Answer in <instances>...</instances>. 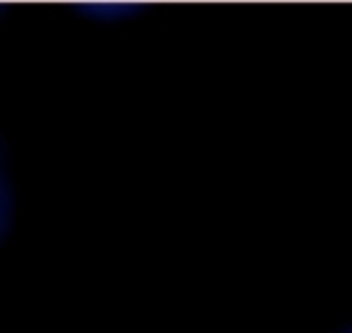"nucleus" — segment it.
I'll return each instance as SVG.
<instances>
[{
	"instance_id": "nucleus-1",
	"label": "nucleus",
	"mask_w": 352,
	"mask_h": 333,
	"mask_svg": "<svg viewBox=\"0 0 352 333\" xmlns=\"http://www.w3.org/2000/svg\"><path fill=\"white\" fill-rule=\"evenodd\" d=\"M8 215H10V191H8L6 174H3V166H0V232L6 230Z\"/></svg>"
},
{
	"instance_id": "nucleus-2",
	"label": "nucleus",
	"mask_w": 352,
	"mask_h": 333,
	"mask_svg": "<svg viewBox=\"0 0 352 333\" xmlns=\"http://www.w3.org/2000/svg\"><path fill=\"white\" fill-rule=\"evenodd\" d=\"M350 333H352V331H350Z\"/></svg>"
}]
</instances>
